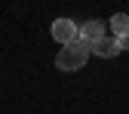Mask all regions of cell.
<instances>
[{
	"label": "cell",
	"mask_w": 129,
	"mask_h": 114,
	"mask_svg": "<svg viewBox=\"0 0 129 114\" xmlns=\"http://www.w3.org/2000/svg\"><path fill=\"white\" fill-rule=\"evenodd\" d=\"M117 43H120V53H123V50H129V37H120Z\"/></svg>",
	"instance_id": "6"
},
{
	"label": "cell",
	"mask_w": 129,
	"mask_h": 114,
	"mask_svg": "<svg viewBox=\"0 0 129 114\" xmlns=\"http://www.w3.org/2000/svg\"><path fill=\"white\" fill-rule=\"evenodd\" d=\"M89 50H92V56H99V59H114V56H120V43H117V37L108 34L99 43H92Z\"/></svg>",
	"instance_id": "4"
},
{
	"label": "cell",
	"mask_w": 129,
	"mask_h": 114,
	"mask_svg": "<svg viewBox=\"0 0 129 114\" xmlns=\"http://www.w3.org/2000/svg\"><path fill=\"white\" fill-rule=\"evenodd\" d=\"M102 37H108V22H102V19H89L86 25H80L77 28V40H83V43H99Z\"/></svg>",
	"instance_id": "2"
},
{
	"label": "cell",
	"mask_w": 129,
	"mask_h": 114,
	"mask_svg": "<svg viewBox=\"0 0 129 114\" xmlns=\"http://www.w3.org/2000/svg\"><path fill=\"white\" fill-rule=\"evenodd\" d=\"M89 53H92L89 43L74 40V43H68V46H61V50H58V56H55V68L64 71V74H74V71H80V68L89 62Z\"/></svg>",
	"instance_id": "1"
},
{
	"label": "cell",
	"mask_w": 129,
	"mask_h": 114,
	"mask_svg": "<svg viewBox=\"0 0 129 114\" xmlns=\"http://www.w3.org/2000/svg\"><path fill=\"white\" fill-rule=\"evenodd\" d=\"M108 25H111V31H114L111 37H117V40H120V37H129V15H126V12L111 15V22H108Z\"/></svg>",
	"instance_id": "5"
},
{
	"label": "cell",
	"mask_w": 129,
	"mask_h": 114,
	"mask_svg": "<svg viewBox=\"0 0 129 114\" xmlns=\"http://www.w3.org/2000/svg\"><path fill=\"white\" fill-rule=\"evenodd\" d=\"M52 40H55L58 46L74 43V40H77V25H74L71 19H55V22H52Z\"/></svg>",
	"instance_id": "3"
}]
</instances>
